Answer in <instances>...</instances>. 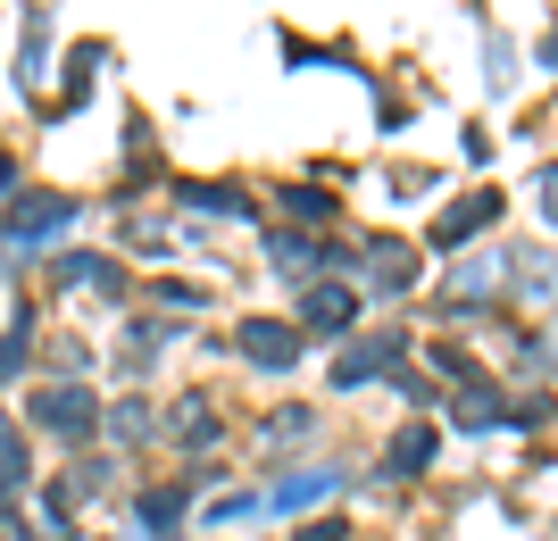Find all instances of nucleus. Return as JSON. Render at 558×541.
I'll return each mask as SVG.
<instances>
[{"instance_id": "nucleus-12", "label": "nucleus", "mask_w": 558, "mask_h": 541, "mask_svg": "<svg viewBox=\"0 0 558 541\" xmlns=\"http://www.w3.org/2000/svg\"><path fill=\"white\" fill-rule=\"evenodd\" d=\"M301 541H350V533H342V525H333V517H326V525H308V533H301Z\"/></svg>"}, {"instance_id": "nucleus-4", "label": "nucleus", "mask_w": 558, "mask_h": 541, "mask_svg": "<svg viewBox=\"0 0 558 541\" xmlns=\"http://www.w3.org/2000/svg\"><path fill=\"white\" fill-rule=\"evenodd\" d=\"M350 317H359V300H350L342 283H326V292H308V300H301V325L308 333H342Z\"/></svg>"}, {"instance_id": "nucleus-1", "label": "nucleus", "mask_w": 558, "mask_h": 541, "mask_svg": "<svg viewBox=\"0 0 558 541\" xmlns=\"http://www.w3.org/2000/svg\"><path fill=\"white\" fill-rule=\"evenodd\" d=\"M233 342H242V358H251V367H267V376L301 358V325H276V317H251V325L233 333Z\"/></svg>"}, {"instance_id": "nucleus-13", "label": "nucleus", "mask_w": 558, "mask_h": 541, "mask_svg": "<svg viewBox=\"0 0 558 541\" xmlns=\"http://www.w3.org/2000/svg\"><path fill=\"white\" fill-rule=\"evenodd\" d=\"M542 200H550V217H558V167H550V175H542Z\"/></svg>"}, {"instance_id": "nucleus-3", "label": "nucleus", "mask_w": 558, "mask_h": 541, "mask_svg": "<svg viewBox=\"0 0 558 541\" xmlns=\"http://www.w3.org/2000/svg\"><path fill=\"white\" fill-rule=\"evenodd\" d=\"M34 417H43L50 433H84V425H93V392L59 383V392H43V401H34Z\"/></svg>"}, {"instance_id": "nucleus-9", "label": "nucleus", "mask_w": 558, "mask_h": 541, "mask_svg": "<svg viewBox=\"0 0 558 541\" xmlns=\"http://www.w3.org/2000/svg\"><path fill=\"white\" fill-rule=\"evenodd\" d=\"M175 517H184V500H175V492H150V500H142V525H150V533H167Z\"/></svg>"}, {"instance_id": "nucleus-7", "label": "nucleus", "mask_w": 558, "mask_h": 541, "mask_svg": "<svg viewBox=\"0 0 558 541\" xmlns=\"http://www.w3.org/2000/svg\"><path fill=\"white\" fill-rule=\"evenodd\" d=\"M326 492H333V475H292V483H276V508H308Z\"/></svg>"}, {"instance_id": "nucleus-10", "label": "nucleus", "mask_w": 558, "mask_h": 541, "mask_svg": "<svg viewBox=\"0 0 558 541\" xmlns=\"http://www.w3.org/2000/svg\"><path fill=\"white\" fill-rule=\"evenodd\" d=\"M283 209H301L308 225H326V217H333V200H326V192H283Z\"/></svg>"}, {"instance_id": "nucleus-5", "label": "nucleus", "mask_w": 558, "mask_h": 541, "mask_svg": "<svg viewBox=\"0 0 558 541\" xmlns=\"http://www.w3.org/2000/svg\"><path fill=\"white\" fill-rule=\"evenodd\" d=\"M392 358H400L392 342H375V351H350L342 367H333V383H367V376H384V367H392Z\"/></svg>"}, {"instance_id": "nucleus-2", "label": "nucleus", "mask_w": 558, "mask_h": 541, "mask_svg": "<svg viewBox=\"0 0 558 541\" xmlns=\"http://www.w3.org/2000/svg\"><path fill=\"white\" fill-rule=\"evenodd\" d=\"M492 217H500V192H466L459 209H450V217H442V225H434V250H459V242H466V234H484Z\"/></svg>"}, {"instance_id": "nucleus-6", "label": "nucleus", "mask_w": 558, "mask_h": 541, "mask_svg": "<svg viewBox=\"0 0 558 541\" xmlns=\"http://www.w3.org/2000/svg\"><path fill=\"white\" fill-rule=\"evenodd\" d=\"M425 458H434V425H409V433L392 442V475H417Z\"/></svg>"}, {"instance_id": "nucleus-11", "label": "nucleus", "mask_w": 558, "mask_h": 541, "mask_svg": "<svg viewBox=\"0 0 558 541\" xmlns=\"http://www.w3.org/2000/svg\"><path fill=\"white\" fill-rule=\"evenodd\" d=\"M0 483H25V458H17V433L0 425Z\"/></svg>"}, {"instance_id": "nucleus-8", "label": "nucleus", "mask_w": 558, "mask_h": 541, "mask_svg": "<svg viewBox=\"0 0 558 541\" xmlns=\"http://www.w3.org/2000/svg\"><path fill=\"white\" fill-rule=\"evenodd\" d=\"M68 225V200H25V217H17V234H59Z\"/></svg>"}]
</instances>
